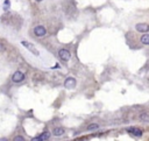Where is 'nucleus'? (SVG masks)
Instances as JSON below:
<instances>
[{"label":"nucleus","mask_w":149,"mask_h":141,"mask_svg":"<svg viewBox=\"0 0 149 141\" xmlns=\"http://www.w3.org/2000/svg\"><path fill=\"white\" fill-rule=\"evenodd\" d=\"M58 56H59V58L63 60V61H69V60H70V57H71V54H70V51H69V50L61 49L58 51Z\"/></svg>","instance_id":"1"},{"label":"nucleus","mask_w":149,"mask_h":141,"mask_svg":"<svg viewBox=\"0 0 149 141\" xmlns=\"http://www.w3.org/2000/svg\"><path fill=\"white\" fill-rule=\"evenodd\" d=\"M23 79H24V74L21 71H15L13 74V76H12V80H13L14 83H20Z\"/></svg>","instance_id":"2"},{"label":"nucleus","mask_w":149,"mask_h":141,"mask_svg":"<svg viewBox=\"0 0 149 141\" xmlns=\"http://www.w3.org/2000/svg\"><path fill=\"white\" fill-rule=\"evenodd\" d=\"M21 44H22V46H23V47H26L27 49L29 50V51H32V52H33V54L35 55V56H39V54H40V52H39V50H37L36 48L34 47L32 43H28V42H26V41H22V42H21Z\"/></svg>","instance_id":"3"},{"label":"nucleus","mask_w":149,"mask_h":141,"mask_svg":"<svg viewBox=\"0 0 149 141\" xmlns=\"http://www.w3.org/2000/svg\"><path fill=\"white\" fill-rule=\"evenodd\" d=\"M76 84H77L76 79L72 78V77H69V78H66L65 82H64V86H65L66 89H69V90L73 89V87L76 86Z\"/></svg>","instance_id":"4"},{"label":"nucleus","mask_w":149,"mask_h":141,"mask_svg":"<svg viewBox=\"0 0 149 141\" xmlns=\"http://www.w3.org/2000/svg\"><path fill=\"white\" fill-rule=\"evenodd\" d=\"M34 34H35L37 37H43L44 35L47 34V31H46L44 27L37 26V27H35V29H34Z\"/></svg>","instance_id":"5"},{"label":"nucleus","mask_w":149,"mask_h":141,"mask_svg":"<svg viewBox=\"0 0 149 141\" xmlns=\"http://www.w3.org/2000/svg\"><path fill=\"white\" fill-rule=\"evenodd\" d=\"M136 31L140 32V33H147L149 31V26L147 24H138L135 26Z\"/></svg>","instance_id":"6"},{"label":"nucleus","mask_w":149,"mask_h":141,"mask_svg":"<svg viewBox=\"0 0 149 141\" xmlns=\"http://www.w3.org/2000/svg\"><path fill=\"white\" fill-rule=\"evenodd\" d=\"M49 138H50V133H49V132H44V133H42L40 137L34 138L33 141H46V140H49Z\"/></svg>","instance_id":"7"},{"label":"nucleus","mask_w":149,"mask_h":141,"mask_svg":"<svg viewBox=\"0 0 149 141\" xmlns=\"http://www.w3.org/2000/svg\"><path fill=\"white\" fill-rule=\"evenodd\" d=\"M131 133L133 135H135V137H141L142 135V131L140 130V128H136V127H133L131 130Z\"/></svg>","instance_id":"8"},{"label":"nucleus","mask_w":149,"mask_h":141,"mask_svg":"<svg viewBox=\"0 0 149 141\" xmlns=\"http://www.w3.org/2000/svg\"><path fill=\"white\" fill-rule=\"evenodd\" d=\"M64 134V128L62 127H57L54 130V135H56V137H59V135Z\"/></svg>","instance_id":"9"},{"label":"nucleus","mask_w":149,"mask_h":141,"mask_svg":"<svg viewBox=\"0 0 149 141\" xmlns=\"http://www.w3.org/2000/svg\"><path fill=\"white\" fill-rule=\"evenodd\" d=\"M141 43L145 44V46H148L149 44V35H143L142 37H141Z\"/></svg>","instance_id":"10"},{"label":"nucleus","mask_w":149,"mask_h":141,"mask_svg":"<svg viewBox=\"0 0 149 141\" xmlns=\"http://www.w3.org/2000/svg\"><path fill=\"white\" fill-rule=\"evenodd\" d=\"M140 119L142 120V121H146V122H147L148 120H149V115L147 114V113H142V114L140 115Z\"/></svg>","instance_id":"11"},{"label":"nucleus","mask_w":149,"mask_h":141,"mask_svg":"<svg viewBox=\"0 0 149 141\" xmlns=\"http://www.w3.org/2000/svg\"><path fill=\"white\" fill-rule=\"evenodd\" d=\"M98 128H99V126L97 124H91L88 127V131H96V130H98Z\"/></svg>","instance_id":"12"},{"label":"nucleus","mask_w":149,"mask_h":141,"mask_svg":"<svg viewBox=\"0 0 149 141\" xmlns=\"http://www.w3.org/2000/svg\"><path fill=\"white\" fill-rule=\"evenodd\" d=\"M13 140H14V141H23L24 139H23V138H22V137H20V135H18V137H15Z\"/></svg>","instance_id":"13"},{"label":"nucleus","mask_w":149,"mask_h":141,"mask_svg":"<svg viewBox=\"0 0 149 141\" xmlns=\"http://www.w3.org/2000/svg\"><path fill=\"white\" fill-rule=\"evenodd\" d=\"M36 1H43V0H36Z\"/></svg>","instance_id":"14"}]
</instances>
